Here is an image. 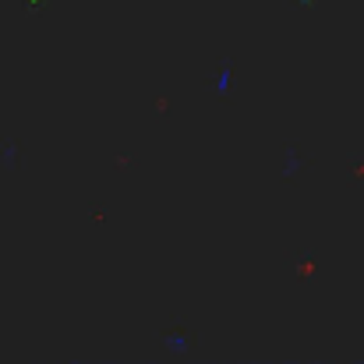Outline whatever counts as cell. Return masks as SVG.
I'll return each mask as SVG.
<instances>
[{
    "mask_svg": "<svg viewBox=\"0 0 364 364\" xmlns=\"http://www.w3.org/2000/svg\"><path fill=\"white\" fill-rule=\"evenodd\" d=\"M43 7H46V0H25V11H32V14L43 11Z\"/></svg>",
    "mask_w": 364,
    "mask_h": 364,
    "instance_id": "277c9868",
    "label": "cell"
},
{
    "mask_svg": "<svg viewBox=\"0 0 364 364\" xmlns=\"http://www.w3.org/2000/svg\"><path fill=\"white\" fill-rule=\"evenodd\" d=\"M184 343H188L184 336H170V340H166V347H170V350H184Z\"/></svg>",
    "mask_w": 364,
    "mask_h": 364,
    "instance_id": "3957f363",
    "label": "cell"
},
{
    "mask_svg": "<svg viewBox=\"0 0 364 364\" xmlns=\"http://www.w3.org/2000/svg\"><path fill=\"white\" fill-rule=\"evenodd\" d=\"M294 4H297V7H318L322 0H294Z\"/></svg>",
    "mask_w": 364,
    "mask_h": 364,
    "instance_id": "5b68a950",
    "label": "cell"
},
{
    "mask_svg": "<svg viewBox=\"0 0 364 364\" xmlns=\"http://www.w3.org/2000/svg\"><path fill=\"white\" fill-rule=\"evenodd\" d=\"M230 85H234V60H223V68H220V75H216V92L227 96Z\"/></svg>",
    "mask_w": 364,
    "mask_h": 364,
    "instance_id": "6da1fadb",
    "label": "cell"
},
{
    "mask_svg": "<svg viewBox=\"0 0 364 364\" xmlns=\"http://www.w3.org/2000/svg\"><path fill=\"white\" fill-rule=\"evenodd\" d=\"M297 170H301V156H297V149H287V156H283V177H297Z\"/></svg>",
    "mask_w": 364,
    "mask_h": 364,
    "instance_id": "7a4b0ae2",
    "label": "cell"
}]
</instances>
